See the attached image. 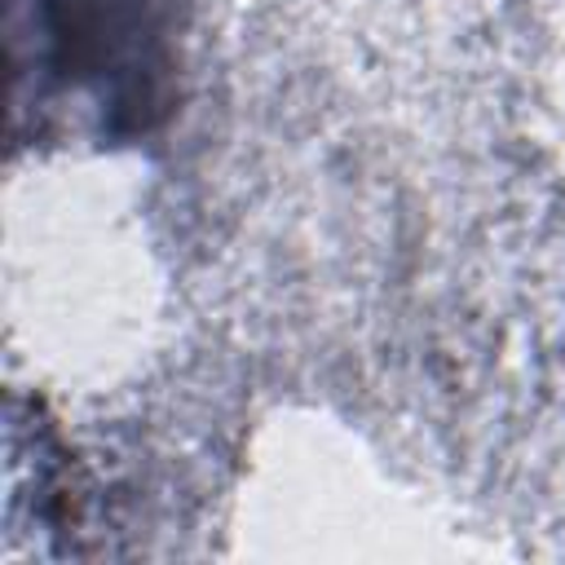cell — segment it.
Segmentation results:
<instances>
[{"label": "cell", "mask_w": 565, "mask_h": 565, "mask_svg": "<svg viewBox=\"0 0 565 565\" xmlns=\"http://www.w3.org/2000/svg\"><path fill=\"white\" fill-rule=\"evenodd\" d=\"M49 40L66 75L97 79L110 115L146 128L159 106V49L141 0H49Z\"/></svg>", "instance_id": "6da1fadb"}]
</instances>
